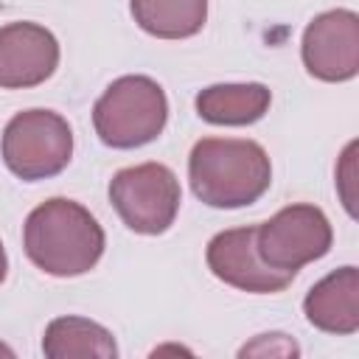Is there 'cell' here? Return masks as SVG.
<instances>
[{
  "instance_id": "cell-1",
  "label": "cell",
  "mask_w": 359,
  "mask_h": 359,
  "mask_svg": "<svg viewBox=\"0 0 359 359\" xmlns=\"http://www.w3.org/2000/svg\"><path fill=\"white\" fill-rule=\"evenodd\" d=\"M22 247L36 269L53 278H76L104 255V230L84 205L53 196L28 213Z\"/></svg>"
},
{
  "instance_id": "cell-2",
  "label": "cell",
  "mask_w": 359,
  "mask_h": 359,
  "mask_svg": "<svg viewBox=\"0 0 359 359\" xmlns=\"http://www.w3.org/2000/svg\"><path fill=\"white\" fill-rule=\"evenodd\" d=\"M188 180L199 202L210 208H244L269 191L272 163L255 140L202 137L188 154Z\"/></svg>"
},
{
  "instance_id": "cell-3",
  "label": "cell",
  "mask_w": 359,
  "mask_h": 359,
  "mask_svg": "<svg viewBox=\"0 0 359 359\" xmlns=\"http://www.w3.org/2000/svg\"><path fill=\"white\" fill-rule=\"evenodd\" d=\"M168 121V98L149 76L115 79L93 107V126L104 146L137 149L160 137Z\"/></svg>"
},
{
  "instance_id": "cell-4",
  "label": "cell",
  "mask_w": 359,
  "mask_h": 359,
  "mask_svg": "<svg viewBox=\"0 0 359 359\" xmlns=\"http://www.w3.org/2000/svg\"><path fill=\"white\" fill-rule=\"evenodd\" d=\"M0 154L8 171L25 182L56 177L73 157V129L53 109L17 112L3 129Z\"/></svg>"
},
{
  "instance_id": "cell-5",
  "label": "cell",
  "mask_w": 359,
  "mask_h": 359,
  "mask_svg": "<svg viewBox=\"0 0 359 359\" xmlns=\"http://www.w3.org/2000/svg\"><path fill=\"white\" fill-rule=\"evenodd\" d=\"M109 202L129 230L160 236L174 224L182 191L177 174L168 165L140 163L121 168L109 180Z\"/></svg>"
},
{
  "instance_id": "cell-6",
  "label": "cell",
  "mask_w": 359,
  "mask_h": 359,
  "mask_svg": "<svg viewBox=\"0 0 359 359\" xmlns=\"http://www.w3.org/2000/svg\"><path fill=\"white\" fill-rule=\"evenodd\" d=\"M334 241L328 216L309 202L280 208L269 222L258 224L255 247L266 266L297 275L300 266L320 261Z\"/></svg>"
},
{
  "instance_id": "cell-7",
  "label": "cell",
  "mask_w": 359,
  "mask_h": 359,
  "mask_svg": "<svg viewBox=\"0 0 359 359\" xmlns=\"http://www.w3.org/2000/svg\"><path fill=\"white\" fill-rule=\"evenodd\" d=\"M306 70L320 81H348L359 70V17L351 8L317 14L300 42Z\"/></svg>"
},
{
  "instance_id": "cell-8",
  "label": "cell",
  "mask_w": 359,
  "mask_h": 359,
  "mask_svg": "<svg viewBox=\"0 0 359 359\" xmlns=\"http://www.w3.org/2000/svg\"><path fill=\"white\" fill-rule=\"evenodd\" d=\"M255 233L258 227H233L216 233L208 241V252H205L208 266L219 280H224L233 289L252 294L283 292L294 280V275L272 269L261 261L255 247Z\"/></svg>"
},
{
  "instance_id": "cell-9",
  "label": "cell",
  "mask_w": 359,
  "mask_h": 359,
  "mask_svg": "<svg viewBox=\"0 0 359 359\" xmlns=\"http://www.w3.org/2000/svg\"><path fill=\"white\" fill-rule=\"evenodd\" d=\"M59 65L56 36L36 22H8L0 28V87L28 90L53 76Z\"/></svg>"
},
{
  "instance_id": "cell-10",
  "label": "cell",
  "mask_w": 359,
  "mask_h": 359,
  "mask_svg": "<svg viewBox=\"0 0 359 359\" xmlns=\"http://www.w3.org/2000/svg\"><path fill=\"white\" fill-rule=\"evenodd\" d=\"M306 320L325 334H356L359 331V272L342 266L317 280L303 300Z\"/></svg>"
},
{
  "instance_id": "cell-11",
  "label": "cell",
  "mask_w": 359,
  "mask_h": 359,
  "mask_svg": "<svg viewBox=\"0 0 359 359\" xmlns=\"http://www.w3.org/2000/svg\"><path fill=\"white\" fill-rule=\"evenodd\" d=\"M272 104L269 87L258 81L247 84H210L196 95V112L216 126H247L266 115Z\"/></svg>"
},
{
  "instance_id": "cell-12",
  "label": "cell",
  "mask_w": 359,
  "mask_h": 359,
  "mask_svg": "<svg viewBox=\"0 0 359 359\" xmlns=\"http://www.w3.org/2000/svg\"><path fill=\"white\" fill-rule=\"evenodd\" d=\"M42 353L48 359H76V356H118L115 337L95 320L87 317H56L48 323L42 337Z\"/></svg>"
},
{
  "instance_id": "cell-13",
  "label": "cell",
  "mask_w": 359,
  "mask_h": 359,
  "mask_svg": "<svg viewBox=\"0 0 359 359\" xmlns=\"http://www.w3.org/2000/svg\"><path fill=\"white\" fill-rule=\"evenodd\" d=\"M135 22L157 39H188L208 20V0H129Z\"/></svg>"
},
{
  "instance_id": "cell-14",
  "label": "cell",
  "mask_w": 359,
  "mask_h": 359,
  "mask_svg": "<svg viewBox=\"0 0 359 359\" xmlns=\"http://www.w3.org/2000/svg\"><path fill=\"white\" fill-rule=\"evenodd\" d=\"M241 356H247V353H258V356H264V353H283V356H297L300 353V348L286 337V334H261L255 342H250V345H244L241 351H238Z\"/></svg>"
},
{
  "instance_id": "cell-15",
  "label": "cell",
  "mask_w": 359,
  "mask_h": 359,
  "mask_svg": "<svg viewBox=\"0 0 359 359\" xmlns=\"http://www.w3.org/2000/svg\"><path fill=\"white\" fill-rule=\"evenodd\" d=\"M6 272H8V258H6V250H3V241H0V283L6 280Z\"/></svg>"
},
{
  "instance_id": "cell-16",
  "label": "cell",
  "mask_w": 359,
  "mask_h": 359,
  "mask_svg": "<svg viewBox=\"0 0 359 359\" xmlns=\"http://www.w3.org/2000/svg\"><path fill=\"white\" fill-rule=\"evenodd\" d=\"M0 353H6V356H14V351H11V348H6V345H0Z\"/></svg>"
}]
</instances>
